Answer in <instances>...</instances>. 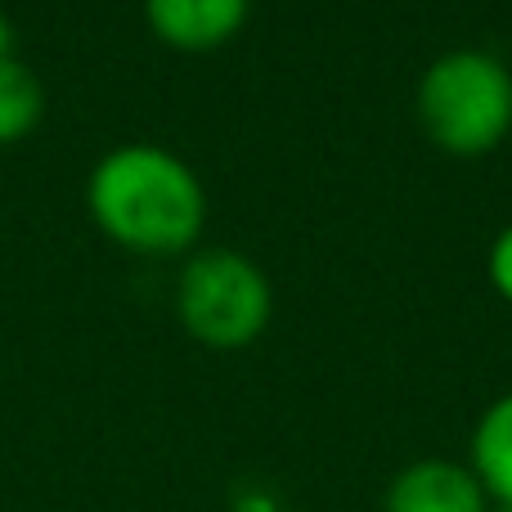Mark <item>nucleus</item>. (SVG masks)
I'll return each mask as SVG.
<instances>
[{"label": "nucleus", "mask_w": 512, "mask_h": 512, "mask_svg": "<svg viewBox=\"0 0 512 512\" xmlns=\"http://www.w3.org/2000/svg\"><path fill=\"white\" fill-rule=\"evenodd\" d=\"M490 495L477 472L454 459H418L400 468L387 486L382 512H490Z\"/></svg>", "instance_id": "obj_4"}, {"label": "nucleus", "mask_w": 512, "mask_h": 512, "mask_svg": "<svg viewBox=\"0 0 512 512\" xmlns=\"http://www.w3.org/2000/svg\"><path fill=\"white\" fill-rule=\"evenodd\" d=\"M274 310L270 279L256 261L230 248H207L185 261L176 279V315L194 342L239 351L265 333Z\"/></svg>", "instance_id": "obj_3"}, {"label": "nucleus", "mask_w": 512, "mask_h": 512, "mask_svg": "<svg viewBox=\"0 0 512 512\" xmlns=\"http://www.w3.org/2000/svg\"><path fill=\"white\" fill-rule=\"evenodd\" d=\"M252 0H144L153 36L176 50H216L248 23Z\"/></svg>", "instance_id": "obj_5"}, {"label": "nucleus", "mask_w": 512, "mask_h": 512, "mask_svg": "<svg viewBox=\"0 0 512 512\" xmlns=\"http://www.w3.org/2000/svg\"><path fill=\"white\" fill-rule=\"evenodd\" d=\"M9 54H14V23L0 14V59H9Z\"/></svg>", "instance_id": "obj_9"}, {"label": "nucleus", "mask_w": 512, "mask_h": 512, "mask_svg": "<svg viewBox=\"0 0 512 512\" xmlns=\"http://www.w3.org/2000/svg\"><path fill=\"white\" fill-rule=\"evenodd\" d=\"M45 113V86L18 54L0 59V144H18Z\"/></svg>", "instance_id": "obj_7"}, {"label": "nucleus", "mask_w": 512, "mask_h": 512, "mask_svg": "<svg viewBox=\"0 0 512 512\" xmlns=\"http://www.w3.org/2000/svg\"><path fill=\"white\" fill-rule=\"evenodd\" d=\"M490 283H495V292L504 301H512V225L508 230H499L495 248H490Z\"/></svg>", "instance_id": "obj_8"}, {"label": "nucleus", "mask_w": 512, "mask_h": 512, "mask_svg": "<svg viewBox=\"0 0 512 512\" xmlns=\"http://www.w3.org/2000/svg\"><path fill=\"white\" fill-rule=\"evenodd\" d=\"M418 117L432 144L477 158L512 131V72L490 50H450L418 81Z\"/></svg>", "instance_id": "obj_2"}, {"label": "nucleus", "mask_w": 512, "mask_h": 512, "mask_svg": "<svg viewBox=\"0 0 512 512\" xmlns=\"http://www.w3.org/2000/svg\"><path fill=\"white\" fill-rule=\"evenodd\" d=\"M468 468L477 472L481 490L495 508H512V391L499 396L472 427Z\"/></svg>", "instance_id": "obj_6"}, {"label": "nucleus", "mask_w": 512, "mask_h": 512, "mask_svg": "<svg viewBox=\"0 0 512 512\" xmlns=\"http://www.w3.org/2000/svg\"><path fill=\"white\" fill-rule=\"evenodd\" d=\"M90 221L140 256H176L207 225V189L180 153L162 144H117L86 176Z\"/></svg>", "instance_id": "obj_1"}, {"label": "nucleus", "mask_w": 512, "mask_h": 512, "mask_svg": "<svg viewBox=\"0 0 512 512\" xmlns=\"http://www.w3.org/2000/svg\"><path fill=\"white\" fill-rule=\"evenodd\" d=\"M490 512H512V508H490Z\"/></svg>", "instance_id": "obj_10"}]
</instances>
